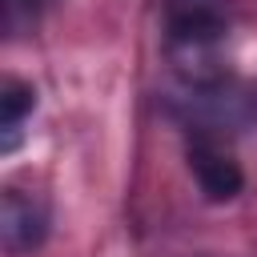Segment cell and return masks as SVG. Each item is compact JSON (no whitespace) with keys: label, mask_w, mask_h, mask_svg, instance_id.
Here are the masks:
<instances>
[{"label":"cell","mask_w":257,"mask_h":257,"mask_svg":"<svg viewBox=\"0 0 257 257\" xmlns=\"http://www.w3.org/2000/svg\"><path fill=\"white\" fill-rule=\"evenodd\" d=\"M161 8H165V36L225 40L229 0H161Z\"/></svg>","instance_id":"obj_4"},{"label":"cell","mask_w":257,"mask_h":257,"mask_svg":"<svg viewBox=\"0 0 257 257\" xmlns=\"http://www.w3.org/2000/svg\"><path fill=\"white\" fill-rule=\"evenodd\" d=\"M44 237H48L44 205L20 189H4V197H0V245H4V253L24 257V253L40 249Z\"/></svg>","instance_id":"obj_2"},{"label":"cell","mask_w":257,"mask_h":257,"mask_svg":"<svg viewBox=\"0 0 257 257\" xmlns=\"http://www.w3.org/2000/svg\"><path fill=\"white\" fill-rule=\"evenodd\" d=\"M36 108V88L24 80H4L0 92V128H4V153L16 149V133L24 124V116Z\"/></svg>","instance_id":"obj_5"},{"label":"cell","mask_w":257,"mask_h":257,"mask_svg":"<svg viewBox=\"0 0 257 257\" xmlns=\"http://www.w3.org/2000/svg\"><path fill=\"white\" fill-rule=\"evenodd\" d=\"M32 8H36V0H0L4 28H8V32H16L24 20H32Z\"/></svg>","instance_id":"obj_6"},{"label":"cell","mask_w":257,"mask_h":257,"mask_svg":"<svg viewBox=\"0 0 257 257\" xmlns=\"http://www.w3.org/2000/svg\"><path fill=\"white\" fill-rule=\"evenodd\" d=\"M165 56L185 88H217L229 80L221 60V40H197V36H165Z\"/></svg>","instance_id":"obj_3"},{"label":"cell","mask_w":257,"mask_h":257,"mask_svg":"<svg viewBox=\"0 0 257 257\" xmlns=\"http://www.w3.org/2000/svg\"><path fill=\"white\" fill-rule=\"evenodd\" d=\"M189 169H193V181L205 193V201H233L241 193V185H245V173L233 161V153L217 137H209V133H193V141H189Z\"/></svg>","instance_id":"obj_1"}]
</instances>
